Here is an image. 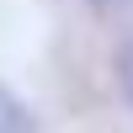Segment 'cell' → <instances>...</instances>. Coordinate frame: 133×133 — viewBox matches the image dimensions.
<instances>
[{"mask_svg":"<svg viewBox=\"0 0 133 133\" xmlns=\"http://www.w3.org/2000/svg\"><path fill=\"white\" fill-rule=\"evenodd\" d=\"M32 128H37V123H32V112L5 91V85H0V133H32Z\"/></svg>","mask_w":133,"mask_h":133,"instance_id":"6da1fadb","label":"cell"},{"mask_svg":"<svg viewBox=\"0 0 133 133\" xmlns=\"http://www.w3.org/2000/svg\"><path fill=\"white\" fill-rule=\"evenodd\" d=\"M117 91L133 107V43H123V53H117Z\"/></svg>","mask_w":133,"mask_h":133,"instance_id":"7a4b0ae2","label":"cell"},{"mask_svg":"<svg viewBox=\"0 0 133 133\" xmlns=\"http://www.w3.org/2000/svg\"><path fill=\"white\" fill-rule=\"evenodd\" d=\"M96 11H117V5H128V0H91Z\"/></svg>","mask_w":133,"mask_h":133,"instance_id":"3957f363","label":"cell"}]
</instances>
